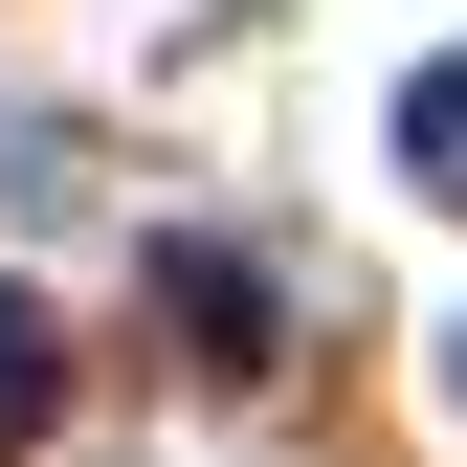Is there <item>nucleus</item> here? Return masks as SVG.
<instances>
[{
  "label": "nucleus",
  "mask_w": 467,
  "mask_h": 467,
  "mask_svg": "<svg viewBox=\"0 0 467 467\" xmlns=\"http://www.w3.org/2000/svg\"><path fill=\"white\" fill-rule=\"evenodd\" d=\"M156 289H179V334H201L223 379L267 357V267H245V245H156Z\"/></svg>",
  "instance_id": "f257e3e1"
},
{
  "label": "nucleus",
  "mask_w": 467,
  "mask_h": 467,
  "mask_svg": "<svg viewBox=\"0 0 467 467\" xmlns=\"http://www.w3.org/2000/svg\"><path fill=\"white\" fill-rule=\"evenodd\" d=\"M400 179L467 223V45H445V67H400Z\"/></svg>",
  "instance_id": "f03ea898"
},
{
  "label": "nucleus",
  "mask_w": 467,
  "mask_h": 467,
  "mask_svg": "<svg viewBox=\"0 0 467 467\" xmlns=\"http://www.w3.org/2000/svg\"><path fill=\"white\" fill-rule=\"evenodd\" d=\"M45 400H67V357H45V289H0V445H23Z\"/></svg>",
  "instance_id": "7ed1b4c3"
},
{
  "label": "nucleus",
  "mask_w": 467,
  "mask_h": 467,
  "mask_svg": "<svg viewBox=\"0 0 467 467\" xmlns=\"http://www.w3.org/2000/svg\"><path fill=\"white\" fill-rule=\"evenodd\" d=\"M445 400H467V357H445Z\"/></svg>",
  "instance_id": "20e7f679"
}]
</instances>
